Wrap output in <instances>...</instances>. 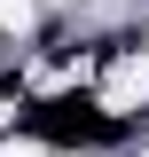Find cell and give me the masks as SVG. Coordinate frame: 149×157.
Masks as SVG:
<instances>
[{
	"label": "cell",
	"mask_w": 149,
	"mask_h": 157,
	"mask_svg": "<svg viewBox=\"0 0 149 157\" xmlns=\"http://www.w3.org/2000/svg\"><path fill=\"white\" fill-rule=\"evenodd\" d=\"M8 24L24 32V24H32V0H0V32H8Z\"/></svg>",
	"instance_id": "obj_2"
},
{
	"label": "cell",
	"mask_w": 149,
	"mask_h": 157,
	"mask_svg": "<svg viewBox=\"0 0 149 157\" xmlns=\"http://www.w3.org/2000/svg\"><path fill=\"white\" fill-rule=\"evenodd\" d=\"M94 102H102L110 118L141 110V102H149V55H118L110 71H102V86H94Z\"/></svg>",
	"instance_id": "obj_1"
}]
</instances>
